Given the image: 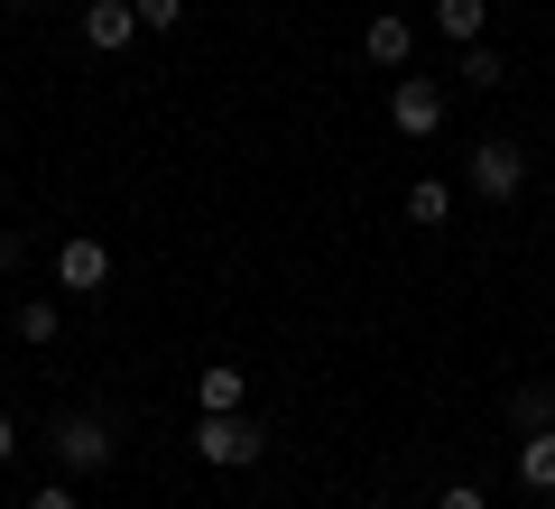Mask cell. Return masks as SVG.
<instances>
[{"label": "cell", "instance_id": "obj_10", "mask_svg": "<svg viewBox=\"0 0 555 509\" xmlns=\"http://www.w3.org/2000/svg\"><path fill=\"white\" fill-rule=\"evenodd\" d=\"M241 398H250V380H241L232 361H214V371H195V408H204V417H232Z\"/></svg>", "mask_w": 555, "mask_h": 509}, {"label": "cell", "instance_id": "obj_9", "mask_svg": "<svg viewBox=\"0 0 555 509\" xmlns=\"http://www.w3.org/2000/svg\"><path fill=\"white\" fill-rule=\"evenodd\" d=\"M10 333H20L28 353H47V343L65 333V306H56V296H20V315H10Z\"/></svg>", "mask_w": 555, "mask_h": 509}, {"label": "cell", "instance_id": "obj_2", "mask_svg": "<svg viewBox=\"0 0 555 509\" xmlns=\"http://www.w3.org/2000/svg\"><path fill=\"white\" fill-rule=\"evenodd\" d=\"M47 445H56V472H65V482H93V472H112V454H120L102 417H56Z\"/></svg>", "mask_w": 555, "mask_h": 509}, {"label": "cell", "instance_id": "obj_8", "mask_svg": "<svg viewBox=\"0 0 555 509\" xmlns=\"http://www.w3.org/2000/svg\"><path fill=\"white\" fill-rule=\"evenodd\" d=\"M509 472H518V491H528V500H555V427H537V435H518V454H509Z\"/></svg>", "mask_w": 555, "mask_h": 509}, {"label": "cell", "instance_id": "obj_5", "mask_svg": "<svg viewBox=\"0 0 555 509\" xmlns=\"http://www.w3.org/2000/svg\"><path fill=\"white\" fill-rule=\"evenodd\" d=\"M56 288L65 296H102V288H112V241H93V232L56 241Z\"/></svg>", "mask_w": 555, "mask_h": 509}, {"label": "cell", "instance_id": "obj_1", "mask_svg": "<svg viewBox=\"0 0 555 509\" xmlns=\"http://www.w3.org/2000/svg\"><path fill=\"white\" fill-rule=\"evenodd\" d=\"M463 186H473L481 204H518V195H528V149H518V139H473Z\"/></svg>", "mask_w": 555, "mask_h": 509}, {"label": "cell", "instance_id": "obj_12", "mask_svg": "<svg viewBox=\"0 0 555 509\" xmlns=\"http://www.w3.org/2000/svg\"><path fill=\"white\" fill-rule=\"evenodd\" d=\"M481 20H491V0H436V38L454 47H481Z\"/></svg>", "mask_w": 555, "mask_h": 509}, {"label": "cell", "instance_id": "obj_6", "mask_svg": "<svg viewBox=\"0 0 555 509\" xmlns=\"http://www.w3.org/2000/svg\"><path fill=\"white\" fill-rule=\"evenodd\" d=\"M130 38H139V10H130V0H83V47H93V56H120Z\"/></svg>", "mask_w": 555, "mask_h": 509}, {"label": "cell", "instance_id": "obj_7", "mask_svg": "<svg viewBox=\"0 0 555 509\" xmlns=\"http://www.w3.org/2000/svg\"><path fill=\"white\" fill-rule=\"evenodd\" d=\"M361 56H371V65H389V75H408V56H416V20L379 10V20L361 28Z\"/></svg>", "mask_w": 555, "mask_h": 509}, {"label": "cell", "instance_id": "obj_19", "mask_svg": "<svg viewBox=\"0 0 555 509\" xmlns=\"http://www.w3.org/2000/svg\"><path fill=\"white\" fill-rule=\"evenodd\" d=\"M10 454H20V427H10V417H0V463H10Z\"/></svg>", "mask_w": 555, "mask_h": 509}, {"label": "cell", "instance_id": "obj_14", "mask_svg": "<svg viewBox=\"0 0 555 509\" xmlns=\"http://www.w3.org/2000/svg\"><path fill=\"white\" fill-rule=\"evenodd\" d=\"M463 84H473V93H500V84H509V56H500V47H463V65H454Z\"/></svg>", "mask_w": 555, "mask_h": 509}, {"label": "cell", "instance_id": "obj_17", "mask_svg": "<svg viewBox=\"0 0 555 509\" xmlns=\"http://www.w3.org/2000/svg\"><path fill=\"white\" fill-rule=\"evenodd\" d=\"M436 509H491V500H481V482H454V491H436Z\"/></svg>", "mask_w": 555, "mask_h": 509}, {"label": "cell", "instance_id": "obj_11", "mask_svg": "<svg viewBox=\"0 0 555 509\" xmlns=\"http://www.w3.org/2000/svg\"><path fill=\"white\" fill-rule=\"evenodd\" d=\"M398 214H408L416 232H436V222H454V186H444V177H416V186H408V204H398Z\"/></svg>", "mask_w": 555, "mask_h": 509}, {"label": "cell", "instance_id": "obj_16", "mask_svg": "<svg viewBox=\"0 0 555 509\" xmlns=\"http://www.w3.org/2000/svg\"><path fill=\"white\" fill-rule=\"evenodd\" d=\"M130 10H139V28H177L185 20V0H130Z\"/></svg>", "mask_w": 555, "mask_h": 509}, {"label": "cell", "instance_id": "obj_3", "mask_svg": "<svg viewBox=\"0 0 555 509\" xmlns=\"http://www.w3.org/2000/svg\"><path fill=\"white\" fill-rule=\"evenodd\" d=\"M195 454H204L214 472H250L259 454H269V435H259L250 408H232V417H204V427H195Z\"/></svg>", "mask_w": 555, "mask_h": 509}, {"label": "cell", "instance_id": "obj_13", "mask_svg": "<svg viewBox=\"0 0 555 509\" xmlns=\"http://www.w3.org/2000/svg\"><path fill=\"white\" fill-rule=\"evenodd\" d=\"M509 427H518V435L555 427V380H528V390H509Z\"/></svg>", "mask_w": 555, "mask_h": 509}, {"label": "cell", "instance_id": "obj_4", "mask_svg": "<svg viewBox=\"0 0 555 509\" xmlns=\"http://www.w3.org/2000/svg\"><path fill=\"white\" fill-rule=\"evenodd\" d=\"M389 130L398 139H436L444 130V84L436 75H389Z\"/></svg>", "mask_w": 555, "mask_h": 509}, {"label": "cell", "instance_id": "obj_18", "mask_svg": "<svg viewBox=\"0 0 555 509\" xmlns=\"http://www.w3.org/2000/svg\"><path fill=\"white\" fill-rule=\"evenodd\" d=\"M28 259V232H0V269H20Z\"/></svg>", "mask_w": 555, "mask_h": 509}, {"label": "cell", "instance_id": "obj_15", "mask_svg": "<svg viewBox=\"0 0 555 509\" xmlns=\"http://www.w3.org/2000/svg\"><path fill=\"white\" fill-rule=\"evenodd\" d=\"M28 509H83V500H75V482L56 472V482H38V491H28Z\"/></svg>", "mask_w": 555, "mask_h": 509}]
</instances>
